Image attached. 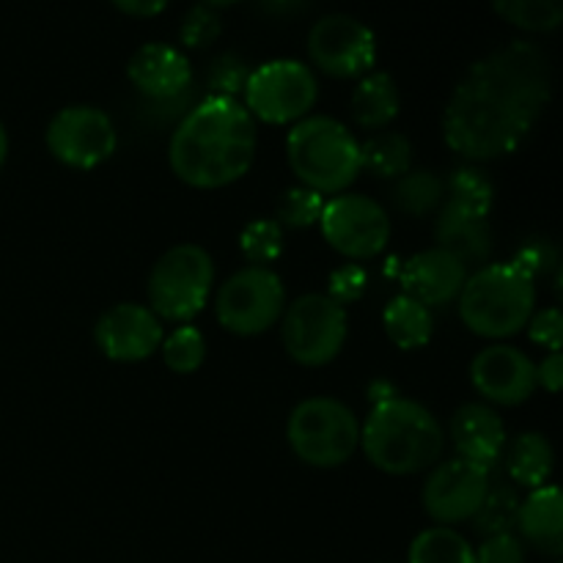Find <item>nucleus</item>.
Instances as JSON below:
<instances>
[{"label":"nucleus","instance_id":"6ab92c4d","mask_svg":"<svg viewBox=\"0 0 563 563\" xmlns=\"http://www.w3.org/2000/svg\"><path fill=\"white\" fill-rule=\"evenodd\" d=\"M451 440H454V451L462 460H471L476 465L493 471L504 456L506 445V427L500 421L498 412L489 405H462L451 418Z\"/></svg>","mask_w":563,"mask_h":563},{"label":"nucleus","instance_id":"58836bf2","mask_svg":"<svg viewBox=\"0 0 563 563\" xmlns=\"http://www.w3.org/2000/svg\"><path fill=\"white\" fill-rule=\"evenodd\" d=\"M511 262H515L522 273H528L533 280H537V275L548 273L550 267H555V251L553 245H548L544 240H533L528 242V245H522Z\"/></svg>","mask_w":563,"mask_h":563},{"label":"nucleus","instance_id":"a211bd4d","mask_svg":"<svg viewBox=\"0 0 563 563\" xmlns=\"http://www.w3.org/2000/svg\"><path fill=\"white\" fill-rule=\"evenodd\" d=\"M467 275L471 269L460 258L451 256L443 247H429V251L407 258L405 269H401V286H405V295L432 311V308H443L460 297Z\"/></svg>","mask_w":563,"mask_h":563},{"label":"nucleus","instance_id":"39448f33","mask_svg":"<svg viewBox=\"0 0 563 563\" xmlns=\"http://www.w3.org/2000/svg\"><path fill=\"white\" fill-rule=\"evenodd\" d=\"M286 157L302 187L339 196L361 174V143L333 115H306L291 124Z\"/></svg>","mask_w":563,"mask_h":563},{"label":"nucleus","instance_id":"a19ab883","mask_svg":"<svg viewBox=\"0 0 563 563\" xmlns=\"http://www.w3.org/2000/svg\"><path fill=\"white\" fill-rule=\"evenodd\" d=\"M110 3L130 16H157L168 0H110Z\"/></svg>","mask_w":563,"mask_h":563},{"label":"nucleus","instance_id":"bb28decb","mask_svg":"<svg viewBox=\"0 0 563 563\" xmlns=\"http://www.w3.org/2000/svg\"><path fill=\"white\" fill-rule=\"evenodd\" d=\"M407 559L410 563H476V550L454 528L434 526L412 539Z\"/></svg>","mask_w":563,"mask_h":563},{"label":"nucleus","instance_id":"ddd939ff","mask_svg":"<svg viewBox=\"0 0 563 563\" xmlns=\"http://www.w3.org/2000/svg\"><path fill=\"white\" fill-rule=\"evenodd\" d=\"M308 58L322 75L352 80L372 71L377 38L368 25L350 14H328L308 33Z\"/></svg>","mask_w":563,"mask_h":563},{"label":"nucleus","instance_id":"ea45409f","mask_svg":"<svg viewBox=\"0 0 563 563\" xmlns=\"http://www.w3.org/2000/svg\"><path fill=\"white\" fill-rule=\"evenodd\" d=\"M537 383L542 385L548 394H559L563 385V357L561 352H550L548 357H542V363H537Z\"/></svg>","mask_w":563,"mask_h":563},{"label":"nucleus","instance_id":"37998d69","mask_svg":"<svg viewBox=\"0 0 563 563\" xmlns=\"http://www.w3.org/2000/svg\"><path fill=\"white\" fill-rule=\"evenodd\" d=\"M5 157H9V135H5V126L0 121V168L5 165Z\"/></svg>","mask_w":563,"mask_h":563},{"label":"nucleus","instance_id":"f03ea898","mask_svg":"<svg viewBox=\"0 0 563 563\" xmlns=\"http://www.w3.org/2000/svg\"><path fill=\"white\" fill-rule=\"evenodd\" d=\"M256 121L240 99L207 97L174 126L168 163L176 179L196 190L240 181L256 159Z\"/></svg>","mask_w":563,"mask_h":563},{"label":"nucleus","instance_id":"f257e3e1","mask_svg":"<svg viewBox=\"0 0 563 563\" xmlns=\"http://www.w3.org/2000/svg\"><path fill=\"white\" fill-rule=\"evenodd\" d=\"M553 99V66L531 42H511L462 75L443 113V137L467 163L517 152Z\"/></svg>","mask_w":563,"mask_h":563},{"label":"nucleus","instance_id":"4c0bfd02","mask_svg":"<svg viewBox=\"0 0 563 563\" xmlns=\"http://www.w3.org/2000/svg\"><path fill=\"white\" fill-rule=\"evenodd\" d=\"M366 284H368L366 269L357 267V264H344V267L335 269L333 278H330L328 297L333 302H339V306H346V302L361 300V295L366 291Z\"/></svg>","mask_w":563,"mask_h":563},{"label":"nucleus","instance_id":"4be33fe9","mask_svg":"<svg viewBox=\"0 0 563 563\" xmlns=\"http://www.w3.org/2000/svg\"><path fill=\"white\" fill-rule=\"evenodd\" d=\"M401 97L388 71H368L361 77L350 99L352 119L361 130H385L399 115Z\"/></svg>","mask_w":563,"mask_h":563},{"label":"nucleus","instance_id":"dca6fc26","mask_svg":"<svg viewBox=\"0 0 563 563\" xmlns=\"http://www.w3.org/2000/svg\"><path fill=\"white\" fill-rule=\"evenodd\" d=\"M471 383L489 405L517 407L537 394V363L511 344L484 346L471 363Z\"/></svg>","mask_w":563,"mask_h":563},{"label":"nucleus","instance_id":"f8f14e48","mask_svg":"<svg viewBox=\"0 0 563 563\" xmlns=\"http://www.w3.org/2000/svg\"><path fill=\"white\" fill-rule=\"evenodd\" d=\"M49 154L66 168L91 170L108 163L119 146L113 119L93 104H69L53 115L47 126Z\"/></svg>","mask_w":563,"mask_h":563},{"label":"nucleus","instance_id":"2f4dec72","mask_svg":"<svg viewBox=\"0 0 563 563\" xmlns=\"http://www.w3.org/2000/svg\"><path fill=\"white\" fill-rule=\"evenodd\" d=\"M240 251L251 267H269L284 253V229L269 218L253 220L242 229Z\"/></svg>","mask_w":563,"mask_h":563},{"label":"nucleus","instance_id":"20e7f679","mask_svg":"<svg viewBox=\"0 0 563 563\" xmlns=\"http://www.w3.org/2000/svg\"><path fill=\"white\" fill-rule=\"evenodd\" d=\"M460 319L482 339H511L526 330L537 311V280L515 262L484 264L467 275L460 297Z\"/></svg>","mask_w":563,"mask_h":563},{"label":"nucleus","instance_id":"0eeeda50","mask_svg":"<svg viewBox=\"0 0 563 563\" xmlns=\"http://www.w3.org/2000/svg\"><path fill=\"white\" fill-rule=\"evenodd\" d=\"M286 440L300 462L311 467H339L361 449V421L344 401L313 396L291 410Z\"/></svg>","mask_w":563,"mask_h":563},{"label":"nucleus","instance_id":"c9c22d12","mask_svg":"<svg viewBox=\"0 0 563 563\" xmlns=\"http://www.w3.org/2000/svg\"><path fill=\"white\" fill-rule=\"evenodd\" d=\"M528 335H531L533 344L544 346L550 352H561L563 344V317L555 306L542 308V311H533L531 319L526 324Z\"/></svg>","mask_w":563,"mask_h":563},{"label":"nucleus","instance_id":"e433bc0d","mask_svg":"<svg viewBox=\"0 0 563 563\" xmlns=\"http://www.w3.org/2000/svg\"><path fill=\"white\" fill-rule=\"evenodd\" d=\"M476 563H526V544L515 531L487 537L478 544Z\"/></svg>","mask_w":563,"mask_h":563},{"label":"nucleus","instance_id":"c03bdc74","mask_svg":"<svg viewBox=\"0 0 563 563\" xmlns=\"http://www.w3.org/2000/svg\"><path fill=\"white\" fill-rule=\"evenodd\" d=\"M240 0H203V5H212V9H223V5H234Z\"/></svg>","mask_w":563,"mask_h":563},{"label":"nucleus","instance_id":"2eb2a0df","mask_svg":"<svg viewBox=\"0 0 563 563\" xmlns=\"http://www.w3.org/2000/svg\"><path fill=\"white\" fill-rule=\"evenodd\" d=\"M93 339L104 357L115 363H141L159 350L165 339L157 313L141 302H115L97 319Z\"/></svg>","mask_w":563,"mask_h":563},{"label":"nucleus","instance_id":"9d476101","mask_svg":"<svg viewBox=\"0 0 563 563\" xmlns=\"http://www.w3.org/2000/svg\"><path fill=\"white\" fill-rule=\"evenodd\" d=\"M280 341L286 355L308 368L328 366L346 341L344 306L328 295H302L280 317Z\"/></svg>","mask_w":563,"mask_h":563},{"label":"nucleus","instance_id":"9b49d317","mask_svg":"<svg viewBox=\"0 0 563 563\" xmlns=\"http://www.w3.org/2000/svg\"><path fill=\"white\" fill-rule=\"evenodd\" d=\"M319 225L328 245L352 262L379 256L390 240V218L383 203L361 192H339L324 201Z\"/></svg>","mask_w":563,"mask_h":563},{"label":"nucleus","instance_id":"7c9ffc66","mask_svg":"<svg viewBox=\"0 0 563 563\" xmlns=\"http://www.w3.org/2000/svg\"><path fill=\"white\" fill-rule=\"evenodd\" d=\"M165 366L174 374H192L207 361V339L192 324H179L159 344Z\"/></svg>","mask_w":563,"mask_h":563},{"label":"nucleus","instance_id":"412c9836","mask_svg":"<svg viewBox=\"0 0 563 563\" xmlns=\"http://www.w3.org/2000/svg\"><path fill=\"white\" fill-rule=\"evenodd\" d=\"M526 548H533L537 553L548 559H561L563 553V498L555 484L531 489L526 500L520 504L517 515V528Z\"/></svg>","mask_w":563,"mask_h":563},{"label":"nucleus","instance_id":"79ce46f5","mask_svg":"<svg viewBox=\"0 0 563 563\" xmlns=\"http://www.w3.org/2000/svg\"><path fill=\"white\" fill-rule=\"evenodd\" d=\"M258 3H262V9L267 11V14L289 16V14H297V11L306 9L308 0H258Z\"/></svg>","mask_w":563,"mask_h":563},{"label":"nucleus","instance_id":"473e14b6","mask_svg":"<svg viewBox=\"0 0 563 563\" xmlns=\"http://www.w3.org/2000/svg\"><path fill=\"white\" fill-rule=\"evenodd\" d=\"M322 209L324 196H319L317 190H308V187L302 185L289 187L278 203L275 223H278L280 229H311L313 223H319Z\"/></svg>","mask_w":563,"mask_h":563},{"label":"nucleus","instance_id":"393cba45","mask_svg":"<svg viewBox=\"0 0 563 563\" xmlns=\"http://www.w3.org/2000/svg\"><path fill=\"white\" fill-rule=\"evenodd\" d=\"M390 203L407 218H429L445 203V181L434 170L410 168L396 179Z\"/></svg>","mask_w":563,"mask_h":563},{"label":"nucleus","instance_id":"a18cd8bd","mask_svg":"<svg viewBox=\"0 0 563 563\" xmlns=\"http://www.w3.org/2000/svg\"><path fill=\"white\" fill-rule=\"evenodd\" d=\"M555 563H561V561H555Z\"/></svg>","mask_w":563,"mask_h":563},{"label":"nucleus","instance_id":"6e6552de","mask_svg":"<svg viewBox=\"0 0 563 563\" xmlns=\"http://www.w3.org/2000/svg\"><path fill=\"white\" fill-rule=\"evenodd\" d=\"M242 97L253 121L275 126L297 124L311 115L319 99V82L311 66L295 58H278L251 69Z\"/></svg>","mask_w":563,"mask_h":563},{"label":"nucleus","instance_id":"5701e85b","mask_svg":"<svg viewBox=\"0 0 563 563\" xmlns=\"http://www.w3.org/2000/svg\"><path fill=\"white\" fill-rule=\"evenodd\" d=\"M506 467H509L511 482L526 489H539L550 484L555 471L553 443L542 432H522L511 440L506 451Z\"/></svg>","mask_w":563,"mask_h":563},{"label":"nucleus","instance_id":"c85d7f7f","mask_svg":"<svg viewBox=\"0 0 563 563\" xmlns=\"http://www.w3.org/2000/svg\"><path fill=\"white\" fill-rule=\"evenodd\" d=\"M445 198H449L445 203H454V207L487 218L495 201V185L484 168H478V165H462L445 181Z\"/></svg>","mask_w":563,"mask_h":563},{"label":"nucleus","instance_id":"f3484780","mask_svg":"<svg viewBox=\"0 0 563 563\" xmlns=\"http://www.w3.org/2000/svg\"><path fill=\"white\" fill-rule=\"evenodd\" d=\"M126 77L141 93V102H168V99L196 91L190 58L163 42H148L137 47L126 64Z\"/></svg>","mask_w":563,"mask_h":563},{"label":"nucleus","instance_id":"a878e982","mask_svg":"<svg viewBox=\"0 0 563 563\" xmlns=\"http://www.w3.org/2000/svg\"><path fill=\"white\" fill-rule=\"evenodd\" d=\"M361 168L377 179H399L412 168V143L410 137L396 130L377 132L361 143Z\"/></svg>","mask_w":563,"mask_h":563},{"label":"nucleus","instance_id":"423d86ee","mask_svg":"<svg viewBox=\"0 0 563 563\" xmlns=\"http://www.w3.org/2000/svg\"><path fill=\"white\" fill-rule=\"evenodd\" d=\"M214 284L212 256L201 245H174L148 273V308L159 322L190 324L207 308Z\"/></svg>","mask_w":563,"mask_h":563},{"label":"nucleus","instance_id":"f704fd0d","mask_svg":"<svg viewBox=\"0 0 563 563\" xmlns=\"http://www.w3.org/2000/svg\"><path fill=\"white\" fill-rule=\"evenodd\" d=\"M220 31H223V22H220V14L212 9V5H192L187 11L185 22H181V44L190 49H203L212 42H218Z\"/></svg>","mask_w":563,"mask_h":563},{"label":"nucleus","instance_id":"1a4fd4ad","mask_svg":"<svg viewBox=\"0 0 563 563\" xmlns=\"http://www.w3.org/2000/svg\"><path fill=\"white\" fill-rule=\"evenodd\" d=\"M286 311V289L269 267H245L231 275L214 297L220 328L234 335H262L280 322Z\"/></svg>","mask_w":563,"mask_h":563},{"label":"nucleus","instance_id":"b1692460","mask_svg":"<svg viewBox=\"0 0 563 563\" xmlns=\"http://www.w3.org/2000/svg\"><path fill=\"white\" fill-rule=\"evenodd\" d=\"M383 324L388 339L394 341L399 350H421L432 341L434 333V317L427 306L412 300L410 295H396L394 300L385 306Z\"/></svg>","mask_w":563,"mask_h":563},{"label":"nucleus","instance_id":"cd10ccee","mask_svg":"<svg viewBox=\"0 0 563 563\" xmlns=\"http://www.w3.org/2000/svg\"><path fill=\"white\" fill-rule=\"evenodd\" d=\"M520 495L511 484H489L482 506L471 517L473 531L482 539L498 537V533H511L517 528V515H520Z\"/></svg>","mask_w":563,"mask_h":563},{"label":"nucleus","instance_id":"7ed1b4c3","mask_svg":"<svg viewBox=\"0 0 563 563\" xmlns=\"http://www.w3.org/2000/svg\"><path fill=\"white\" fill-rule=\"evenodd\" d=\"M361 449L377 471L412 476L438 465L445 432L423 405L401 396L377 401L361 427Z\"/></svg>","mask_w":563,"mask_h":563},{"label":"nucleus","instance_id":"c756f323","mask_svg":"<svg viewBox=\"0 0 563 563\" xmlns=\"http://www.w3.org/2000/svg\"><path fill=\"white\" fill-rule=\"evenodd\" d=\"M500 20L528 33H550L563 22V0H493Z\"/></svg>","mask_w":563,"mask_h":563},{"label":"nucleus","instance_id":"4468645a","mask_svg":"<svg viewBox=\"0 0 563 563\" xmlns=\"http://www.w3.org/2000/svg\"><path fill=\"white\" fill-rule=\"evenodd\" d=\"M489 473L493 471L471 460H462V456L440 460L423 482V511L445 528L471 522L493 484Z\"/></svg>","mask_w":563,"mask_h":563},{"label":"nucleus","instance_id":"aec40b11","mask_svg":"<svg viewBox=\"0 0 563 563\" xmlns=\"http://www.w3.org/2000/svg\"><path fill=\"white\" fill-rule=\"evenodd\" d=\"M434 240L438 247L460 258L467 269L484 267L493 256V231L484 214L467 212V209L443 203L434 220Z\"/></svg>","mask_w":563,"mask_h":563},{"label":"nucleus","instance_id":"72a5a7b5","mask_svg":"<svg viewBox=\"0 0 563 563\" xmlns=\"http://www.w3.org/2000/svg\"><path fill=\"white\" fill-rule=\"evenodd\" d=\"M251 66L236 53H223L209 64L207 69V88L209 97H229L236 99L247 86Z\"/></svg>","mask_w":563,"mask_h":563}]
</instances>
